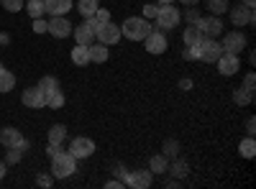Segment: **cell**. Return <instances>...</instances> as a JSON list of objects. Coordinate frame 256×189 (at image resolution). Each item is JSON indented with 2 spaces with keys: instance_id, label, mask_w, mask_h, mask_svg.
<instances>
[{
  "instance_id": "21",
  "label": "cell",
  "mask_w": 256,
  "mask_h": 189,
  "mask_svg": "<svg viewBox=\"0 0 256 189\" xmlns=\"http://www.w3.org/2000/svg\"><path fill=\"white\" fill-rule=\"evenodd\" d=\"M72 61H74L77 67H88V64H90V51H88V46L74 44V49H72Z\"/></svg>"
},
{
  "instance_id": "44",
  "label": "cell",
  "mask_w": 256,
  "mask_h": 189,
  "mask_svg": "<svg viewBox=\"0 0 256 189\" xmlns=\"http://www.w3.org/2000/svg\"><path fill=\"white\" fill-rule=\"evenodd\" d=\"M180 87H184V90H190V87H192V82H190V79H182V82H180Z\"/></svg>"
},
{
  "instance_id": "28",
  "label": "cell",
  "mask_w": 256,
  "mask_h": 189,
  "mask_svg": "<svg viewBox=\"0 0 256 189\" xmlns=\"http://www.w3.org/2000/svg\"><path fill=\"white\" fill-rule=\"evenodd\" d=\"M238 151H241V156H244V159H254V154H256L254 136H248V138H244V141L238 143Z\"/></svg>"
},
{
  "instance_id": "22",
  "label": "cell",
  "mask_w": 256,
  "mask_h": 189,
  "mask_svg": "<svg viewBox=\"0 0 256 189\" xmlns=\"http://www.w3.org/2000/svg\"><path fill=\"white\" fill-rule=\"evenodd\" d=\"M166 166H169V159L164 154H156V156H152V161H148V172L152 174H166Z\"/></svg>"
},
{
  "instance_id": "29",
  "label": "cell",
  "mask_w": 256,
  "mask_h": 189,
  "mask_svg": "<svg viewBox=\"0 0 256 189\" xmlns=\"http://www.w3.org/2000/svg\"><path fill=\"white\" fill-rule=\"evenodd\" d=\"M205 5H208V10L212 13V15H223L230 5H228V0H205Z\"/></svg>"
},
{
  "instance_id": "25",
  "label": "cell",
  "mask_w": 256,
  "mask_h": 189,
  "mask_svg": "<svg viewBox=\"0 0 256 189\" xmlns=\"http://www.w3.org/2000/svg\"><path fill=\"white\" fill-rule=\"evenodd\" d=\"M98 8H100L98 0H77V10H80V15H84V18H90Z\"/></svg>"
},
{
  "instance_id": "2",
  "label": "cell",
  "mask_w": 256,
  "mask_h": 189,
  "mask_svg": "<svg viewBox=\"0 0 256 189\" xmlns=\"http://www.w3.org/2000/svg\"><path fill=\"white\" fill-rule=\"evenodd\" d=\"M77 172V159L70 154V151H59L54 159H52V177L54 179H67Z\"/></svg>"
},
{
  "instance_id": "20",
  "label": "cell",
  "mask_w": 256,
  "mask_h": 189,
  "mask_svg": "<svg viewBox=\"0 0 256 189\" xmlns=\"http://www.w3.org/2000/svg\"><path fill=\"white\" fill-rule=\"evenodd\" d=\"M182 38H184V46H198L205 36H202V31H200L195 23H190V28H184Z\"/></svg>"
},
{
  "instance_id": "5",
  "label": "cell",
  "mask_w": 256,
  "mask_h": 189,
  "mask_svg": "<svg viewBox=\"0 0 256 189\" xmlns=\"http://www.w3.org/2000/svg\"><path fill=\"white\" fill-rule=\"evenodd\" d=\"M0 143H3L6 149H20V151L28 149V141L24 138V133H20L18 128H10V125L0 131Z\"/></svg>"
},
{
  "instance_id": "46",
  "label": "cell",
  "mask_w": 256,
  "mask_h": 189,
  "mask_svg": "<svg viewBox=\"0 0 256 189\" xmlns=\"http://www.w3.org/2000/svg\"><path fill=\"white\" fill-rule=\"evenodd\" d=\"M244 5H246V8H254V5H256V0H244Z\"/></svg>"
},
{
  "instance_id": "17",
  "label": "cell",
  "mask_w": 256,
  "mask_h": 189,
  "mask_svg": "<svg viewBox=\"0 0 256 189\" xmlns=\"http://www.w3.org/2000/svg\"><path fill=\"white\" fill-rule=\"evenodd\" d=\"M108 20H110V13L105 10V8H98V10H95L90 18H84V23H88V26H90L95 33H98V31H100L105 23H108Z\"/></svg>"
},
{
  "instance_id": "13",
  "label": "cell",
  "mask_w": 256,
  "mask_h": 189,
  "mask_svg": "<svg viewBox=\"0 0 256 189\" xmlns=\"http://www.w3.org/2000/svg\"><path fill=\"white\" fill-rule=\"evenodd\" d=\"M230 10V20H233V26H254V8H246V5H236V8H228Z\"/></svg>"
},
{
  "instance_id": "18",
  "label": "cell",
  "mask_w": 256,
  "mask_h": 189,
  "mask_svg": "<svg viewBox=\"0 0 256 189\" xmlns=\"http://www.w3.org/2000/svg\"><path fill=\"white\" fill-rule=\"evenodd\" d=\"M70 10H72V0H46L49 15H67Z\"/></svg>"
},
{
  "instance_id": "32",
  "label": "cell",
  "mask_w": 256,
  "mask_h": 189,
  "mask_svg": "<svg viewBox=\"0 0 256 189\" xmlns=\"http://www.w3.org/2000/svg\"><path fill=\"white\" fill-rule=\"evenodd\" d=\"M38 87H41V92H44V95H49V92L59 90V82H56V77H41Z\"/></svg>"
},
{
  "instance_id": "16",
  "label": "cell",
  "mask_w": 256,
  "mask_h": 189,
  "mask_svg": "<svg viewBox=\"0 0 256 189\" xmlns=\"http://www.w3.org/2000/svg\"><path fill=\"white\" fill-rule=\"evenodd\" d=\"M72 36H74L77 44H82V46H90L92 41H95V31H92L88 23H77V26H72Z\"/></svg>"
},
{
  "instance_id": "27",
  "label": "cell",
  "mask_w": 256,
  "mask_h": 189,
  "mask_svg": "<svg viewBox=\"0 0 256 189\" xmlns=\"http://www.w3.org/2000/svg\"><path fill=\"white\" fill-rule=\"evenodd\" d=\"M64 138H67V125H62V123L52 125L49 128V143H62Z\"/></svg>"
},
{
  "instance_id": "43",
  "label": "cell",
  "mask_w": 256,
  "mask_h": 189,
  "mask_svg": "<svg viewBox=\"0 0 256 189\" xmlns=\"http://www.w3.org/2000/svg\"><path fill=\"white\" fill-rule=\"evenodd\" d=\"M180 3H182V5H187V8H190V5H198V3H200V0H180Z\"/></svg>"
},
{
  "instance_id": "33",
  "label": "cell",
  "mask_w": 256,
  "mask_h": 189,
  "mask_svg": "<svg viewBox=\"0 0 256 189\" xmlns=\"http://www.w3.org/2000/svg\"><path fill=\"white\" fill-rule=\"evenodd\" d=\"M0 5L8 13H18V10H24V0H0Z\"/></svg>"
},
{
  "instance_id": "24",
  "label": "cell",
  "mask_w": 256,
  "mask_h": 189,
  "mask_svg": "<svg viewBox=\"0 0 256 189\" xmlns=\"http://www.w3.org/2000/svg\"><path fill=\"white\" fill-rule=\"evenodd\" d=\"M26 10H28V15L31 18H41L46 13V0H28V3L24 5Z\"/></svg>"
},
{
  "instance_id": "15",
  "label": "cell",
  "mask_w": 256,
  "mask_h": 189,
  "mask_svg": "<svg viewBox=\"0 0 256 189\" xmlns=\"http://www.w3.org/2000/svg\"><path fill=\"white\" fill-rule=\"evenodd\" d=\"M95 36H98V41H102L105 46H110V44H118V41H120V28L113 23V20H108V23H105Z\"/></svg>"
},
{
  "instance_id": "26",
  "label": "cell",
  "mask_w": 256,
  "mask_h": 189,
  "mask_svg": "<svg viewBox=\"0 0 256 189\" xmlns=\"http://www.w3.org/2000/svg\"><path fill=\"white\" fill-rule=\"evenodd\" d=\"M16 87V74L8 69H0V92H10Z\"/></svg>"
},
{
  "instance_id": "42",
  "label": "cell",
  "mask_w": 256,
  "mask_h": 189,
  "mask_svg": "<svg viewBox=\"0 0 256 189\" xmlns=\"http://www.w3.org/2000/svg\"><path fill=\"white\" fill-rule=\"evenodd\" d=\"M254 128H256V120L248 118V120H246V131H248V136H254Z\"/></svg>"
},
{
  "instance_id": "11",
  "label": "cell",
  "mask_w": 256,
  "mask_h": 189,
  "mask_svg": "<svg viewBox=\"0 0 256 189\" xmlns=\"http://www.w3.org/2000/svg\"><path fill=\"white\" fill-rule=\"evenodd\" d=\"M144 46H146V51L148 54H164L166 49H169V41H166V36L164 33H159V31H152L146 38H144Z\"/></svg>"
},
{
  "instance_id": "4",
  "label": "cell",
  "mask_w": 256,
  "mask_h": 189,
  "mask_svg": "<svg viewBox=\"0 0 256 189\" xmlns=\"http://www.w3.org/2000/svg\"><path fill=\"white\" fill-rule=\"evenodd\" d=\"M220 49H223L226 54H236V56H238V54L246 49V36H244L241 31H228V33H223Z\"/></svg>"
},
{
  "instance_id": "14",
  "label": "cell",
  "mask_w": 256,
  "mask_h": 189,
  "mask_svg": "<svg viewBox=\"0 0 256 189\" xmlns=\"http://www.w3.org/2000/svg\"><path fill=\"white\" fill-rule=\"evenodd\" d=\"M24 105L26 108H31V110H38V108H46V95L41 92V87L36 85V87H28V90H24Z\"/></svg>"
},
{
  "instance_id": "47",
  "label": "cell",
  "mask_w": 256,
  "mask_h": 189,
  "mask_svg": "<svg viewBox=\"0 0 256 189\" xmlns=\"http://www.w3.org/2000/svg\"><path fill=\"white\" fill-rule=\"evenodd\" d=\"M159 5H166V3H174V0H156Z\"/></svg>"
},
{
  "instance_id": "30",
  "label": "cell",
  "mask_w": 256,
  "mask_h": 189,
  "mask_svg": "<svg viewBox=\"0 0 256 189\" xmlns=\"http://www.w3.org/2000/svg\"><path fill=\"white\" fill-rule=\"evenodd\" d=\"M62 105H64V95H62V90H54V92H49V95H46V108L59 110Z\"/></svg>"
},
{
  "instance_id": "8",
  "label": "cell",
  "mask_w": 256,
  "mask_h": 189,
  "mask_svg": "<svg viewBox=\"0 0 256 189\" xmlns=\"http://www.w3.org/2000/svg\"><path fill=\"white\" fill-rule=\"evenodd\" d=\"M152 179H154V174L148 169H134V172H128V177H126V187H131V189H148V187H152Z\"/></svg>"
},
{
  "instance_id": "37",
  "label": "cell",
  "mask_w": 256,
  "mask_h": 189,
  "mask_svg": "<svg viewBox=\"0 0 256 189\" xmlns=\"http://www.w3.org/2000/svg\"><path fill=\"white\" fill-rule=\"evenodd\" d=\"M52 182H54V177H52V174H41V177H36V184H38V187H44V189H49V187H52Z\"/></svg>"
},
{
  "instance_id": "10",
  "label": "cell",
  "mask_w": 256,
  "mask_h": 189,
  "mask_svg": "<svg viewBox=\"0 0 256 189\" xmlns=\"http://www.w3.org/2000/svg\"><path fill=\"white\" fill-rule=\"evenodd\" d=\"M220 54H223V49H220V44H218L216 38H202V41H200V59H202V61L216 64Z\"/></svg>"
},
{
  "instance_id": "40",
  "label": "cell",
  "mask_w": 256,
  "mask_h": 189,
  "mask_svg": "<svg viewBox=\"0 0 256 189\" xmlns=\"http://www.w3.org/2000/svg\"><path fill=\"white\" fill-rule=\"evenodd\" d=\"M184 18H187V20H190V23H195V20H198V18H200V13H198V10H195V5H190V10H187V13H184Z\"/></svg>"
},
{
  "instance_id": "41",
  "label": "cell",
  "mask_w": 256,
  "mask_h": 189,
  "mask_svg": "<svg viewBox=\"0 0 256 189\" xmlns=\"http://www.w3.org/2000/svg\"><path fill=\"white\" fill-rule=\"evenodd\" d=\"M120 187H126L120 179H113V182H108V184H105V189H120Z\"/></svg>"
},
{
  "instance_id": "34",
  "label": "cell",
  "mask_w": 256,
  "mask_h": 189,
  "mask_svg": "<svg viewBox=\"0 0 256 189\" xmlns=\"http://www.w3.org/2000/svg\"><path fill=\"white\" fill-rule=\"evenodd\" d=\"M177 154H180V143H177V141H166V143H164V156H166V159H174Z\"/></svg>"
},
{
  "instance_id": "48",
  "label": "cell",
  "mask_w": 256,
  "mask_h": 189,
  "mask_svg": "<svg viewBox=\"0 0 256 189\" xmlns=\"http://www.w3.org/2000/svg\"><path fill=\"white\" fill-rule=\"evenodd\" d=\"M0 38H3V31H0Z\"/></svg>"
},
{
  "instance_id": "12",
  "label": "cell",
  "mask_w": 256,
  "mask_h": 189,
  "mask_svg": "<svg viewBox=\"0 0 256 189\" xmlns=\"http://www.w3.org/2000/svg\"><path fill=\"white\" fill-rule=\"evenodd\" d=\"M216 64H218V72H220L223 77H233V74H236V72L241 69V61H238V56H236V54H226V51L218 56Z\"/></svg>"
},
{
  "instance_id": "35",
  "label": "cell",
  "mask_w": 256,
  "mask_h": 189,
  "mask_svg": "<svg viewBox=\"0 0 256 189\" xmlns=\"http://www.w3.org/2000/svg\"><path fill=\"white\" fill-rule=\"evenodd\" d=\"M156 13H159V3H148V5H144V18H156Z\"/></svg>"
},
{
  "instance_id": "38",
  "label": "cell",
  "mask_w": 256,
  "mask_h": 189,
  "mask_svg": "<svg viewBox=\"0 0 256 189\" xmlns=\"http://www.w3.org/2000/svg\"><path fill=\"white\" fill-rule=\"evenodd\" d=\"M34 33H46V20L34 18Z\"/></svg>"
},
{
  "instance_id": "23",
  "label": "cell",
  "mask_w": 256,
  "mask_h": 189,
  "mask_svg": "<svg viewBox=\"0 0 256 189\" xmlns=\"http://www.w3.org/2000/svg\"><path fill=\"white\" fill-rule=\"evenodd\" d=\"M166 172L172 174V177H177V179H182V177H187V174H190V166H187V161H184V159H174L172 164L166 166Z\"/></svg>"
},
{
  "instance_id": "19",
  "label": "cell",
  "mask_w": 256,
  "mask_h": 189,
  "mask_svg": "<svg viewBox=\"0 0 256 189\" xmlns=\"http://www.w3.org/2000/svg\"><path fill=\"white\" fill-rule=\"evenodd\" d=\"M88 51H90V61H95V64H102V61H108V46L102 44V41H92V44L88 46Z\"/></svg>"
},
{
  "instance_id": "1",
  "label": "cell",
  "mask_w": 256,
  "mask_h": 189,
  "mask_svg": "<svg viewBox=\"0 0 256 189\" xmlns=\"http://www.w3.org/2000/svg\"><path fill=\"white\" fill-rule=\"evenodd\" d=\"M152 23L146 18H126L123 26H120V36L131 38V41H144L148 33H152Z\"/></svg>"
},
{
  "instance_id": "3",
  "label": "cell",
  "mask_w": 256,
  "mask_h": 189,
  "mask_svg": "<svg viewBox=\"0 0 256 189\" xmlns=\"http://www.w3.org/2000/svg\"><path fill=\"white\" fill-rule=\"evenodd\" d=\"M180 8H174L172 3H166V5H162L159 8V13H156V28H162V31H169V28H177L180 26Z\"/></svg>"
},
{
  "instance_id": "9",
  "label": "cell",
  "mask_w": 256,
  "mask_h": 189,
  "mask_svg": "<svg viewBox=\"0 0 256 189\" xmlns=\"http://www.w3.org/2000/svg\"><path fill=\"white\" fill-rule=\"evenodd\" d=\"M70 154H72L74 159H88V156H92V154H95V141H92V138H84V136L74 138V141L70 143Z\"/></svg>"
},
{
  "instance_id": "39",
  "label": "cell",
  "mask_w": 256,
  "mask_h": 189,
  "mask_svg": "<svg viewBox=\"0 0 256 189\" xmlns=\"http://www.w3.org/2000/svg\"><path fill=\"white\" fill-rule=\"evenodd\" d=\"M20 156H24V151H20V149H8V161H10V164L20 161Z\"/></svg>"
},
{
  "instance_id": "36",
  "label": "cell",
  "mask_w": 256,
  "mask_h": 189,
  "mask_svg": "<svg viewBox=\"0 0 256 189\" xmlns=\"http://www.w3.org/2000/svg\"><path fill=\"white\" fill-rule=\"evenodd\" d=\"M254 87H256V74H254V72H248V74H246V79H244V90L254 92Z\"/></svg>"
},
{
  "instance_id": "7",
  "label": "cell",
  "mask_w": 256,
  "mask_h": 189,
  "mask_svg": "<svg viewBox=\"0 0 256 189\" xmlns=\"http://www.w3.org/2000/svg\"><path fill=\"white\" fill-rule=\"evenodd\" d=\"M46 31L54 38H67L72 36V23L67 20V15H52V20H46Z\"/></svg>"
},
{
  "instance_id": "45",
  "label": "cell",
  "mask_w": 256,
  "mask_h": 189,
  "mask_svg": "<svg viewBox=\"0 0 256 189\" xmlns=\"http://www.w3.org/2000/svg\"><path fill=\"white\" fill-rule=\"evenodd\" d=\"M6 177V161H0V179Z\"/></svg>"
},
{
  "instance_id": "31",
  "label": "cell",
  "mask_w": 256,
  "mask_h": 189,
  "mask_svg": "<svg viewBox=\"0 0 256 189\" xmlns=\"http://www.w3.org/2000/svg\"><path fill=\"white\" fill-rule=\"evenodd\" d=\"M251 100H254V92H248V90H244V87L233 90V102H236V105H248Z\"/></svg>"
},
{
  "instance_id": "6",
  "label": "cell",
  "mask_w": 256,
  "mask_h": 189,
  "mask_svg": "<svg viewBox=\"0 0 256 189\" xmlns=\"http://www.w3.org/2000/svg\"><path fill=\"white\" fill-rule=\"evenodd\" d=\"M195 26L202 31L205 38H218L223 33V20L220 15H210V18H198L195 20Z\"/></svg>"
}]
</instances>
